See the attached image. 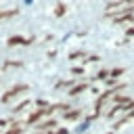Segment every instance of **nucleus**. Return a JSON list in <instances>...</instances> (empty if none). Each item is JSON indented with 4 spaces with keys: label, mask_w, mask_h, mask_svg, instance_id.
Masks as SVG:
<instances>
[{
    "label": "nucleus",
    "mask_w": 134,
    "mask_h": 134,
    "mask_svg": "<svg viewBox=\"0 0 134 134\" xmlns=\"http://www.w3.org/2000/svg\"><path fill=\"white\" fill-rule=\"evenodd\" d=\"M88 126H90V119H86L84 124H80V126L75 128V132H84V130H88Z\"/></svg>",
    "instance_id": "f257e3e1"
},
{
    "label": "nucleus",
    "mask_w": 134,
    "mask_h": 134,
    "mask_svg": "<svg viewBox=\"0 0 134 134\" xmlns=\"http://www.w3.org/2000/svg\"><path fill=\"white\" fill-rule=\"evenodd\" d=\"M23 2H25V4H34V0H23Z\"/></svg>",
    "instance_id": "f03ea898"
}]
</instances>
